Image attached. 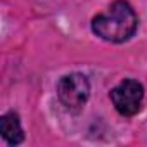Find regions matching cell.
I'll use <instances>...</instances> for the list:
<instances>
[{
  "label": "cell",
  "mask_w": 147,
  "mask_h": 147,
  "mask_svg": "<svg viewBox=\"0 0 147 147\" xmlns=\"http://www.w3.org/2000/svg\"><path fill=\"white\" fill-rule=\"evenodd\" d=\"M138 28V18L135 9L126 0L114 2L92 19V31L100 40L109 43L128 42Z\"/></svg>",
  "instance_id": "1"
},
{
  "label": "cell",
  "mask_w": 147,
  "mask_h": 147,
  "mask_svg": "<svg viewBox=\"0 0 147 147\" xmlns=\"http://www.w3.org/2000/svg\"><path fill=\"white\" fill-rule=\"evenodd\" d=\"M57 97L62 106L73 113L83 109L90 97V82L82 73H69L57 83Z\"/></svg>",
  "instance_id": "2"
},
{
  "label": "cell",
  "mask_w": 147,
  "mask_h": 147,
  "mask_svg": "<svg viewBox=\"0 0 147 147\" xmlns=\"http://www.w3.org/2000/svg\"><path fill=\"white\" fill-rule=\"evenodd\" d=\"M114 109L121 116H135L144 102V85L138 80L126 78L119 82L109 94Z\"/></svg>",
  "instance_id": "3"
},
{
  "label": "cell",
  "mask_w": 147,
  "mask_h": 147,
  "mask_svg": "<svg viewBox=\"0 0 147 147\" xmlns=\"http://www.w3.org/2000/svg\"><path fill=\"white\" fill-rule=\"evenodd\" d=\"M0 133L9 145H19L24 140V131L21 126V119L16 113H5L0 118Z\"/></svg>",
  "instance_id": "4"
}]
</instances>
